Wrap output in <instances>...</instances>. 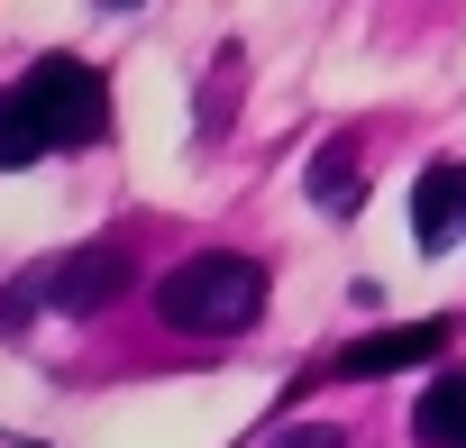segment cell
<instances>
[{
    "instance_id": "cell-6",
    "label": "cell",
    "mask_w": 466,
    "mask_h": 448,
    "mask_svg": "<svg viewBox=\"0 0 466 448\" xmlns=\"http://www.w3.org/2000/svg\"><path fill=\"white\" fill-rule=\"evenodd\" d=\"M411 430H420V448H466V375H439L411 402Z\"/></svg>"
},
{
    "instance_id": "cell-9",
    "label": "cell",
    "mask_w": 466,
    "mask_h": 448,
    "mask_svg": "<svg viewBox=\"0 0 466 448\" xmlns=\"http://www.w3.org/2000/svg\"><path fill=\"white\" fill-rule=\"evenodd\" d=\"M275 448H339V430H329V421H302V430H284Z\"/></svg>"
},
{
    "instance_id": "cell-3",
    "label": "cell",
    "mask_w": 466,
    "mask_h": 448,
    "mask_svg": "<svg viewBox=\"0 0 466 448\" xmlns=\"http://www.w3.org/2000/svg\"><path fill=\"white\" fill-rule=\"evenodd\" d=\"M448 348V321H393V330H375V339H357V348H339L320 375H393V366H420V357H439Z\"/></svg>"
},
{
    "instance_id": "cell-4",
    "label": "cell",
    "mask_w": 466,
    "mask_h": 448,
    "mask_svg": "<svg viewBox=\"0 0 466 448\" xmlns=\"http://www.w3.org/2000/svg\"><path fill=\"white\" fill-rule=\"evenodd\" d=\"M110 293H128V257H119V248H83V257H65V266L46 275V302H56V311H101Z\"/></svg>"
},
{
    "instance_id": "cell-8",
    "label": "cell",
    "mask_w": 466,
    "mask_h": 448,
    "mask_svg": "<svg viewBox=\"0 0 466 448\" xmlns=\"http://www.w3.org/2000/svg\"><path fill=\"white\" fill-rule=\"evenodd\" d=\"M37 156H46V137H37L28 101H19V92H0V174H19V165H37Z\"/></svg>"
},
{
    "instance_id": "cell-1",
    "label": "cell",
    "mask_w": 466,
    "mask_h": 448,
    "mask_svg": "<svg viewBox=\"0 0 466 448\" xmlns=\"http://www.w3.org/2000/svg\"><path fill=\"white\" fill-rule=\"evenodd\" d=\"M156 311L174 330H248L266 311V266L238 257V248H210V257H183L165 284H156Z\"/></svg>"
},
{
    "instance_id": "cell-5",
    "label": "cell",
    "mask_w": 466,
    "mask_h": 448,
    "mask_svg": "<svg viewBox=\"0 0 466 448\" xmlns=\"http://www.w3.org/2000/svg\"><path fill=\"white\" fill-rule=\"evenodd\" d=\"M466 229V165H430L420 192H411V239L420 248H457Z\"/></svg>"
},
{
    "instance_id": "cell-2",
    "label": "cell",
    "mask_w": 466,
    "mask_h": 448,
    "mask_svg": "<svg viewBox=\"0 0 466 448\" xmlns=\"http://www.w3.org/2000/svg\"><path fill=\"white\" fill-rule=\"evenodd\" d=\"M19 101H28V119H37L46 147H92L110 128V83L83 56H37L28 83H19Z\"/></svg>"
},
{
    "instance_id": "cell-7",
    "label": "cell",
    "mask_w": 466,
    "mask_h": 448,
    "mask_svg": "<svg viewBox=\"0 0 466 448\" xmlns=\"http://www.w3.org/2000/svg\"><path fill=\"white\" fill-rule=\"evenodd\" d=\"M311 201L320 210H357L366 192H357V147H320L311 156Z\"/></svg>"
}]
</instances>
